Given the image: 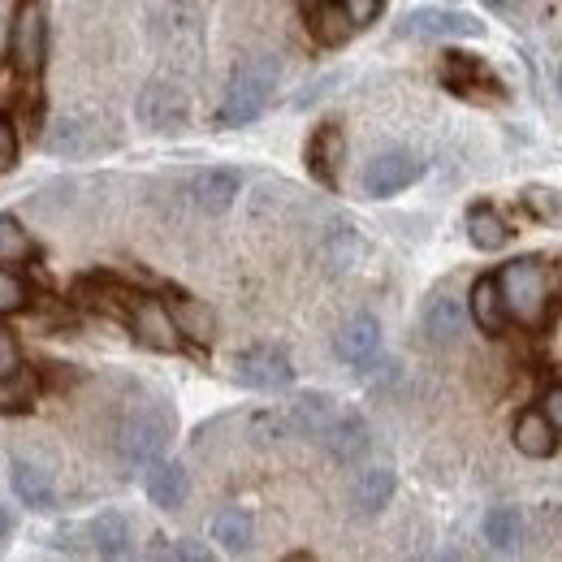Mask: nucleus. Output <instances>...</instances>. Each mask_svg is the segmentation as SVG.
Returning <instances> with one entry per match:
<instances>
[{
	"label": "nucleus",
	"instance_id": "nucleus-1",
	"mask_svg": "<svg viewBox=\"0 0 562 562\" xmlns=\"http://www.w3.org/2000/svg\"><path fill=\"white\" fill-rule=\"evenodd\" d=\"M493 278H497V294H502L506 321H515L524 329H541L550 321V278H546L541 260H532V256L510 260Z\"/></svg>",
	"mask_w": 562,
	"mask_h": 562
},
{
	"label": "nucleus",
	"instance_id": "nucleus-2",
	"mask_svg": "<svg viewBox=\"0 0 562 562\" xmlns=\"http://www.w3.org/2000/svg\"><path fill=\"white\" fill-rule=\"evenodd\" d=\"M278 78H281V66L273 57H251V61L234 66L229 82H225V100L216 109V122L221 126H247V122H256L269 109V100L278 91Z\"/></svg>",
	"mask_w": 562,
	"mask_h": 562
},
{
	"label": "nucleus",
	"instance_id": "nucleus-3",
	"mask_svg": "<svg viewBox=\"0 0 562 562\" xmlns=\"http://www.w3.org/2000/svg\"><path fill=\"white\" fill-rule=\"evenodd\" d=\"M9 66L22 78H40L48 66V4L18 0L9 22Z\"/></svg>",
	"mask_w": 562,
	"mask_h": 562
},
{
	"label": "nucleus",
	"instance_id": "nucleus-4",
	"mask_svg": "<svg viewBox=\"0 0 562 562\" xmlns=\"http://www.w3.org/2000/svg\"><path fill=\"white\" fill-rule=\"evenodd\" d=\"M173 437V412L169 407H139L117 428V459L126 468H147L169 450Z\"/></svg>",
	"mask_w": 562,
	"mask_h": 562
},
{
	"label": "nucleus",
	"instance_id": "nucleus-5",
	"mask_svg": "<svg viewBox=\"0 0 562 562\" xmlns=\"http://www.w3.org/2000/svg\"><path fill=\"white\" fill-rule=\"evenodd\" d=\"M122 321H126V329L135 334V342L156 355H178L182 342H187V338L178 334V325H173L169 303H160V299H151V294H139V290H131Z\"/></svg>",
	"mask_w": 562,
	"mask_h": 562
},
{
	"label": "nucleus",
	"instance_id": "nucleus-6",
	"mask_svg": "<svg viewBox=\"0 0 562 562\" xmlns=\"http://www.w3.org/2000/svg\"><path fill=\"white\" fill-rule=\"evenodd\" d=\"M398 40H420V44H441V40H476L485 35V22H476L472 13H459V9H437V4H424L412 9L398 26H394Z\"/></svg>",
	"mask_w": 562,
	"mask_h": 562
},
{
	"label": "nucleus",
	"instance_id": "nucleus-7",
	"mask_svg": "<svg viewBox=\"0 0 562 562\" xmlns=\"http://www.w3.org/2000/svg\"><path fill=\"white\" fill-rule=\"evenodd\" d=\"M135 113H139V122L151 135H178L191 122V95L169 78H151L139 91Z\"/></svg>",
	"mask_w": 562,
	"mask_h": 562
},
{
	"label": "nucleus",
	"instance_id": "nucleus-8",
	"mask_svg": "<svg viewBox=\"0 0 562 562\" xmlns=\"http://www.w3.org/2000/svg\"><path fill=\"white\" fill-rule=\"evenodd\" d=\"M234 381L247 385V390H260V394H278V390L294 385V363L281 347L260 342V347H247V351L234 355Z\"/></svg>",
	"mask_w": 562,
	"mask_h": 562
},
{
	"label": "nucleus",
	"instance_id": "nucleus-9",
	"mask_svg": "<svg viewBox=\"0 0 562 562\" xmlns=\"http://www.w3.org/2000/svg\"><path fill=\"white\" fill-rule=\"evenodd\" d=\"M420 178H424L420 156H416L412 147H390V151H381V156L368 160V169H363V195L390 200V195L407 191V187L420 182Z\"/></svg>",
	"mask_w": 562,
	"mask_h": 562
},
{
	"label": "nucleus",
	"instance_id": "nucleus-10",
	"mask_svg": "<svg viewBox=\"0 0 562 562\" xmlns=\"http://www.w3.org/2000/svg\"><path fill=\"white\" fill-rule=\"evenodd\" d=\"M44 147L53 156H100L113 147V135L104 126H95L91 117H78V113H66L57 117L48 131H44Z\"/></svg>",
	"mask_w": 562,
	"mask_h": 562
},
{
	"label": "nucleus",
	"instance_id": "nucleus-11",
	"mask_svg": "<svg viewBox=\"0 0 562 562\" xmlns=\"http://www.w3.org/2000/svg\"><path fill=\"white\" fill-rule=\"evenodd\" d=\"M441 82L454 91V95H468V100H502L506 87L502 78L472 53H446L441 61Z\"/></svg>",
	"mask_w": 562,
	"mask_h": 562
},
{
	"label": "nucleus",
	"instance_id": "nucleus-12",
	"mask_svg": "<svg viewBox=\"0 0 562 562\" xmlns=\"http://www.w3.org/2000/svg\"><path fill=\"white\" fill-rule=\"evenodd\" d=\"M303 160H307V173H312L321 187L338 191V182H342V165H347V135H342V126H338V122L316 126L312 139H307Z\"/></svg>",
	"mask_w": 562,
	"mask_h": 562
},
{
	"label": "nucleus",
	"instance_id": "nucleus-13",
	"mask_svg": "<svg viewBox=\"0 0 562 562\" xmlns=\"http://www.w3.org/2000/svg\"><path fill=\"white\" fill-rule=\"evenodd\" d=\"M334 351H338L342 363H351V368H368V363L381 355V321L368 316V312L351 316V321L334 334Z\"/></svg>",
	"mask_w": 562,
	"mask_h": 562
},
{
	"label": "nucleus",
	"instance_id": "nucleus-14",
	"mask_svg": "<svg viewBox=\"0 0 562 562\" xmlns=\"http://www.w3.org/2000/svg\"><path fill=\"white\" fill-rule=\"evenodd\" d=\"M87 541L100 559H126L135 550V524L131 515L122 510H100L91 524H87Z\"/></svg>",
	"mask_w": 562,
	"mask_h": 562
},
{
	"label": "nucleus",
	"instance_id": "nucleus-15",
	"mask_svg": "<svg viewBox=\"0 0 562 562\" xmlns=\"http://www.w3.org/2000/svg\"><path fill=\"white\" fill-rule=\"evenodd\" d=\"M321 441H325V450H329L338 463H359V459L368 454V446H372V432H368L363 416L338 412V416L329 420V428L321 432Z\"/></svg>",
	"mask_w": 562,
	"mask_h": 562
},
{
	"label": "nucleus",
	"instance_id": "nucleus-16",
	"mask_svg": "<svg viewBox=\"0 0 562 562\" xmlns=\"http://www.w3.org/2000/svg\"><path fill=\"white\" fill-rule=\"evenodd\" d=\"M510 441L524 459H550L559 450V428L546 420L541 407H528V412H519V420L510 428Z\"/></svg>",
	"mask_w": 562,
	"mask_h": 562
},
{
	"label": "nucleus",
	"instance_id": "nucleus-17",
	"mask_svg": "<svg viewBox=\"0 0 562 562\" xmlns=\"http://www.w3.org/2000/svg\"><path fill=\"white\" fill-rule=\"evenodd\" d=\"M9 485H13L18 502H22L26 510H53V506H57L53 472H44V468L31 463V459H18V463L9 468Z\"/></svg>",
	"mask_w": 562,
	"mask_h": 562
},
{
	"label": "nucleus",
	"instance_id": "nucleus-18",
	"mask_svg": "<svg viewBox=\"0 0 562 562\" xmlns=\"http://www.w3.org/2000/svg\"><path fill=\"white\" fill-rule=\"evenodd\" d=\"M191 493V472L182 463H169V459H156L147 463V497L160 506V510H178Z\"/></svg>",
	"mask_w": 562,
	"mask_h": 562
},
{
	"label": "nucleus",
	"instance_id": "nucleus-19",
	"mask_svg": "<svg viewBox=\"0 0 562 562\" xmlns=\"http://www.w3.org/2000/svg\"><path fill=\"white\" fill-rule=\"evenodd\" d=\"M463 329H468V307L454 294L428 299V307H424V334H428V342H441V347L446 342H459Z\"/></svg>",
	"mask_w": 562,
	"mask_h": 562
},
{
	"label": "nucleus",
	"instance_id": "nucleus-20",
	"mask_svg": "<svg viewBox=\"0 0 562 562\" xmlns=\"http://www.w3.org/2000/svg\"><path fill=\"white\" fill-rule=\"evenodd\" d=\"M481 532L490 541V550L497 554H515L524 546V532H528V519L519 506H490L485 519H481Z\"/></svg>",
	"mask_w": 562,
	"mask_h": 562
},
{
	"label": "nucleus",
	"instance_id": "nucleus-21",
	"mask_svg": "<svg viewBox=\"0 0 562 562\" xmlns=\"http://www.w3.org/2000/svg\"><path fill=\"white\" fill-rule=\"evenodd\" d=\"M238 187H243V178L234 173V169H225V165H216V169H204L200 178H195V187H191V195H195V209L200 212H225L234 200H238Z\"/></svg>",
	"mask_w": 562,
	"mask_h": 562
},
{
	"label": "nucleus",
	"instance_id": "nucleus-22",
	"mask_svg": "<svg viewBox=\"0 0 562 562\" xmlns=\"http://www.w3.org/2000/svg\"><path fill=\"white\" fill-rule=\"evenodd\" d=\"M212 541H216L225 554H247L251 541H256V519H251V510H243V506H221V510L212 515Z\"/></svg>",
	"mask_w": 562,
	"mask_h": 562
},
{
	"label": "nucleus",
	"instance_id": "nucleus-23",
	"mask_svg": "<svg viewBox=\"0 0 562 562\" xmlns=\"http://www.w3.org/2000/svg\"><path fill=\"white\" fill-rule=\"evenodd\" d=\"M468 316L481 334L497 338L506 329V307H502V294H497V278H476L472 281V294H468Z\"/></svg>",
	"mask_w": 562,
	"mask_h": 562
},
{
	"label": "nucleus",
	"instance_id": "nucleus-24",
	"mask_svg": "<svg viewBox=\"0 0 562 562\" xmlns=\"http://www.w3.org/2000/svg\"><path fill=\"white\" fill-rule=\"evenodd\" d=\"M285 416H290L294 437H316V441H321V432L338 416V407H334V398H325V394H299V398L285 407Z\"/></svg>",
	"mask_w": 562,
	"mask_h": 562
},
{
	"label": "nucleus",
	"instance_id": "nucleus-25",
	"mask_svg": "<svg viewBox=\"0 0 562 562\" xmlns=\"http://www.w3.org/2000/svg\"><path fill=\"white\" fill-rule=\"evenodd\" d=\"M468 238L481 251H502L515 238V229H510V221L493 204H476V209H468Z\"/></svg>",
	"mask_w": 562,
	"mask_h": 562
},
{
	"label": "nucleus",
	"instance_id": "nucleus-26",
	"mask_svg": "<svg viewBox=\"0 0 562 562\" xmlns=\"http://www.w3.org/2000/svg\"><path fill=\"white\" fill-rule=\"evenodd\" d=\"M169 312H173V325H178L182 338L204 342V347L216 338V312H212L209 303H200V299H173Z\"/></svg>",
	"mask_w": 562,
	"mask_h": 562
},
{
	"label": "nucleus",
	"instance_id": "nucleus-27",
	"mask_svg": "<svg viewBox=\"0 0 562 562\" xmlns=\"http://www.w3.org/2000/svg\"><path fill=\"white\" fill-rule=\"evenodd\" d=\"M394 493H398V476H394L390 468H368V472L355 481V506H359L363 515H376V510H385V506L394 502Z\"/></svg>",
	"mask_w": 562,
	"mask_h": 562
},
{
	"label": "nucleus",
	"instance_id": "nucleus-28",
	"mask_svg": "<svg viewBox=\"0 0 562 562\" xmlns=\"http://www.w3.org/2000/svg\"><path fill=\"white\" fill-rule=\"evenodd\" d=\"M307 26H312V35H316L325 48H342V44L355 35V26H351V18H347V9H342V0H325V4L307 18Z\"/></svg>",
	"mask_w": 562,
	"mask_h": 562
},
{
	"label": "nucleus",
	"instance_id": "nucleus-29",
	"mask_svg": "<svg viewBox=\"0 0 562 562\" xmlns=\"http://www.w3.org/2000/svg\"><path fill=\"white\" fill-rule=\"evenodd\" d=\"M35 260V238L18 216H0V265H26Z\"/></svg>",
	"mask_w": 562,
	"mask_h": 562
},
{
	"label": "nucleus",
	"instance_id": "nucleus-30",
	"mask_svg": "<svg viewBox=\"0 0 562 562\" xmlns=\"http://www.w3.org/2000/svg\"><path fill=\"white\" fill-rule=\"evenodd\" d=\"M4 385L9 390H0V412H31L35 407V398H40V376L35 372L18 368L13 376H4Z\"/></svg>",
	"mask_w": 562,
	"mask_h": 562
},
{
	"label": "nucleus",
	"instance_id": "nucleus-31",
	"mask_svg": "<svg viewBox=\"0 0 562 562\" xmlns=\"http://www.w3.org/2000/svg\"><path fill=\"white\" fill-rule=\"evenodd\" d=\"M22 307H31V285H26L22 273L0 269V316H13Z\"/></svg>",
	"mask_w": 562,
	"mask_h": 562
},
{
	"label": "nucleus",
	"instance_id": "nucleus-32",
	"mask_svg": "<svg viewBox=\"0 0 562 562\" xmlns=\"http://www.w3.org/2000/svg\"><path fill=\"white\" fill-rule=\"evenodd\" d=\"M251 437H256V441H285V437H294V428H290V416H285V407L256 412V416H251Z\"/></svg>",
	"mask_w": 562,
	"mask_h": 562
},
{
	"label": "nucleus",
	"instance_id": "nucleus-33",
	"mask_svg": "<svg viewBox=\"0 0 562 562\" xmlns=\"http://www.w3.org/2000/svg\"><path fill=\"white\" fill-rule=\"evenodd\" d=\"M524 209L532 212L537 221H562V195L550 187H528L524 191Z\"/></svg>",
	"mask_w": 562,
	"mask_h": 562
},
{
	"label": "nucleus",
	"instance_id": "nucleus-34",
	"mask_svg": "<svg viewBox=\"0 0 562 562\" xmlns=\"http://www.w3.org/2000/svg\"><path fill=\"white\" fill-rule=\"evenodd\" d=\"M18 368H22V347H18L13 329H4V325H0V381H4V376H13Z\"/></svg>",
	"mask_w": 562,
	"mask_h": 562
},
{
	"label": "nucleus",
	"instance_id": "nucleus-35",
	"mask_svg": "<svg viewBox=\"0 0 562 562\" xmlns=\"http://www.w3.org/2000/svg\"><path fill=\"white\" fill-rule=\"evenodd\" d=\"M342 9H347V18H351V26H372L376 18H381V9H385V0H342Z\"/></svg>",
	"mask_w": 562,
	"mask_h": 562
},
{
	"label": "nucleus",
	"instance_id": "nucleus-36",
	"mask_svg": "<svg viewBox=\"0 0 562 562\" xmlns=\"http://www.w3.org/2000/svg\"><path fill=\"white\" fill-rule=\"evenodd\" d=\"M13 165H18V126L0 117V173H9Z\"/></svg>",
	"mask_w": 562,
	"mask_h": 562
},
{
	"label": "nucleus",
	"instance_id": "nucleus-37",
	"mask_svg": "<svg viewBox=\"0 0 562 562\" xmlns=\"http://www.w3.org/2000/svg\"><path fill=\"white\" fill-rule=\"evenodd\" d=\"M160 559H195V562H209V546H195V541H178V546H165Z\"/></svg>",
	"mask_w": 562,
	"mask_h": 562
},
{
	"label": "nucleus",
	"instance_id": "nucleus-38",
	"mask_svg": "<svg viewBox=\"0 0 562 562\" xmlns=\"http://www.w3.org/2000/svg\"><path fill=\"white\" fill-rule=\"evenodd\" d=\"M541 412H546V420L554 424V428H559V437H562V385H550V390H546Z\"/></svg>",
	"mask_w": 562,
	"mask_h": 562
},
{
	"label": "nucleus",
	"instance_id": "nucleus-39",
	"mask_svg": "<svg viewBox=\"0 0 562 562\" xmlns=\"http://www.w3.org/2000/svg\"><path fill=\"white\" fill-rule=\"evenodd\" d=\"M485 9H493V13H519L524 9V0H481Z\"/></svg>",
	"mask_w": 562,
	"mask_h": 562
},
{
	"label": "nucleus",
	"instance_id": "nucleus-40",
	"mask_svg": "<svg viewBox=\"0 0 562 562\" xmlns=\"http://www.w3.org/2000/svg\"><path fill=\"white\" fill-rule=\"evenodd\" d=\"M294 4H299V13H303V22H307V18H312V13H316V9L325 4V0H294Z\"/></svg>",
	"mask_w": 562,
	"mask_h": 562
},
{
	"label": "nucleus",
	"instance_id": "nucleus-41",
	"mask_svg": "<svg viewBox=\"0 0 562 562\" xmlns=\"http://www.w3.org/2000/svg\"><path fill=\"white\" fill-rule=\"evenodd\" d=\"M9 532H13V519H9V510H4V506H0V546H4V541H9Z\"/></svg>",
	"mask_w": 562,
	"mask_h": 562
},
{
	"label": "nucleus",
	"instance_id": "nucleus-42",
	"mask_svg": "<svg viewBox=\"0 0 562 562\" xmlns=\"http://www.w3.org/2000/svg\"><path fill=\"white\" fill-rule=\"evenodd\" d=\"M559 91H562V70H559Z\"/></svg>",
	"mask_w": 562,
	"mask_h": 562
}]
</instances>
